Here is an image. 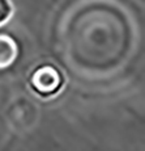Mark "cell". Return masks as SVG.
Returning <instances> with one entry per match:
<instances>
[{"mask_svg":"<svg viewBox=\"0 0 145 151\" xmlns=\"http://www.w3.org/2000/svg\"><path fill=\"white\" fill-rule=\"evenodd\" d=\"M14 12L12 0H0V27L8 22Z\"/></svg>","mask_w":145,"mask_h":151,"instance_id":"cell-3","label":"cell"},{"mask_svg":"<svg viewBox=\"0 0 145 151\" xmlns=\"http://www.w3.org/2000/svg\"><path fill=\"white\" fill-rule=\"evenodd\" d=\"M17 43L9 36L0 34V68H7L17 58Z\"/></svg>","mask_w":145,"mask_h":151,"instance_id":"cell-2","label":"cell"},{"mask_svg":"<svg viewBox=\"0 0 145 151\" xmlns=\"http://www.w3.org/2000/svg\"><path fill=\"white\" fill-rule=\"evenodd\" d=\"M60 84V74L51 66H43L38 68L31 76V86L42 95H51L56 92Z\"/></svg>","mask_w":145,"mask_h":151,"instance_id":"cell-1","label":"cell"}]
</instances>
